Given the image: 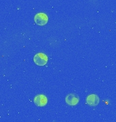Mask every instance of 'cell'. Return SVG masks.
Instances as JSON below:
<instances>
[{
  "instance_id": "obj_1",
  "label": "cell",
  "mask_w": 116,
  "mask_h": 122,
  "mask_svg": "<svg viewBox=\"0 0 116 122\" xmlns=\"http://www.w3.org/2000/svg\"><path fill=\"white\" fill-rule=\"evenodd\" d=\"M35 63L38 66H44L47 64V57L43 53H38L33 58Z\"/></svg>"
},
{
  "instance_id": "obj_2",
  "label": "cell",
  "mask_w": 116,
  "mask_h": 122,
  "mask_svg": "<svg viewBox=\"0 0 116 122\" xmlns=\"http://www.w3.org/2000/svg\"><path fill=\"white\" fill-rule=\"evenodd\" d=\"M34 20L37 25L39 26H43L47 24L48 18L46 14L38 13L35 16Z\"/></svg>"
},
{
  "instance_id": "obj_3",
  "label": "cell",
  "mask_w": 116,
  "mask_h": 122,
  "mask_svg": "<svg viewBox=\"0 0 116 122\" xmlns=\"http://www.w3.org/2000/svg\"><path fill=\"white\" fill-rule=\"evenodd\" d=\"M79 101V98L75 94H69L65 97V102L67 105L70 106H75L78 104Z\"/></svg>"
},
{
  "instance_id": "obj_4",
  "label": "cell",
  "mask_w": 116,
  "mask_h": 122,
  "mask_svg": "<svg viewBox=\"0 0 116 122\" xmlns=\"http://www.w3.org/2000/svg\"><path fill=\"white\" fill-rule=\"evenodd\" d=\"M34 103L38 107H44L47 103V97L43 94L37 95L34 98Z\"/></svg>"
},
{
  "instance_id": "obj_5",
  "label": "cell",
  "mask_w": 116,
  "mask_h": 122,
  "mask_svg": "<svg viewBox=\"0 0 116 122\" xmlns=\"http://www.w3.org/2000/svg\"><path fill=\"white\" fill-rule=\"evenodd\" d=\"M99 96L96 94H90L86 98V103L90 107H95L99 103Z\"/></svg>"
}]
</instances>
